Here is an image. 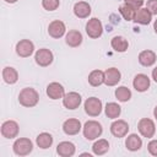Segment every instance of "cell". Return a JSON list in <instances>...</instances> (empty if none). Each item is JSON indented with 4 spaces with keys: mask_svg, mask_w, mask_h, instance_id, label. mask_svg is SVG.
<instances>
[{
    "mask_svg": "<svg viewBox=\"0 0 157 157\" xmlns=\"http://www.w3.org/2000/svg\"><path fill=\"white\" fill-rule=\"evenodd\" d=\"M147 9L152 15H157V0H147Z\"/></svg>",
    "mask_w": 157,
    "mask_h": 157,
    "instance_id": "cell-34",
    "label": "cell"
},
{
    "mask_svg": "<svg viewBox=\"0 0 157 157\" xmlns=\"http://www.w3.org/2000/svg\"><path fill=\"white\" fill-rule=\"evenodd\" d=\"M124 1H125V4L132 6V7L136 9V10L141 9V6L144 5V0H124Z\"/></svg>",
    "mask_w": 157,
    "mask_h": 157,
    "instance_id": "cell-33",
    "label": "cell"
},
{
    "mask_svg": "<svg viewBox=\"0 0 157 157\" xmlns=\"http://www.w3.org/2000/svg\"><path fill=\"white\" fill-rule=\"evenodd\" d=\"M65 31H66V27H65V23L60 20H54L49 23L48 26V33L50 37L58 39V38H61L64 34H65Z\"/></svg>",
    "mask_w": 157,
    "mask_h": 157,
    "instance_id": "cell-8",
    "label": "cell"
},
{
    "mask_svg": "<svg viewBox=\"0 0 157 157\" xmlns=\"http://www.w3.org/2000/svg\"><path fill=\"white\" fill-rule=\"evenodd\" d=\"M121 78V74L117 67H109L104 71V83L107 86H115Z\"/></svg>",
    "mask_w": 157,
    "mask_h": 157,
    "instance_id": "cell-14",
    "label": "cell"
},
{
    "mask_svg": "<svg viewBox=\"0 0 157 157\" xmlns=\"http://www.w3.org/2000/svg\"><path fill=\"white\" fill-rule=\"evenodd\" d=\"M2 78H4V81H5L6 83L13 85V83H16L17 80H18V74H17L16 69H13V67H11V66H6V67H4V70H2Z\"/></svg>",
    "mask_w": 157,
    "mask_h": 157,
    "instance_id": "cell-24",
    "label": "cell"
},
{
    "mask_svg": "<svg viewBox=\"0 0 157 157\" xmlns=\"http://www.w3.org/2000/svg\"><path fill=\"white\" fill-rule=\"evenodd\" d=\"M81 96L77 92H69L63 97V104L67 109H76L81 104Z\"/></svg>",
    "mask_w": 157,
    "mask_h": 157,
    "instance_id": "cell-12",
    "label": "cell"
},
{
    "mask_svg": "<svg viewBox=\"0 0 157 157\" xmlns=\"http://www.w3.org/2000/svg\"><path fill=\"white\" fill-rule=\"evenodd\" d=\"M119 12L124 17V20H126V21H134V17H135V13H136V9H134L132 6H130L128 4H124V5H121L119 7Z\"/></svg>",
    "mask_w": 157,
    "mask_h": 157,
    "instance_id": "cell-29",
    "label": "cell"
},
{
    "mask_svg": "<svg viewBox=\"0 0 157 157\" xmlns=\"http://www.w3.org/2000/svg\"><path fill=\"white\" fill-rule=\"evenodd\" d=\"M109 150V142L104 139H99L98 141H96L92 146V151L94 155L97 156H101V155H104L107 151Z\"/></svg>",
    "mask_w": 157,
    "mask_h": 157,
    "instance_id": "cell-28",
    "label": "cell"
},
{
    "mask_svg": "<svg viewBox=\"0 0 157 157\" xmlns=\"http://www.w3.org/2000/svg\"><path fill=\"white\" fill-rule=\"evenodd\" d=\"M110 45H112V48H113L115 52L124 53V52L128 50L129 43H128V40H126L124 37H121V36H115V37L112 38Z\"/></svg>",
    "mask_w": 157,
    "mask_h": 157,
    "instance_id": "cell-22",
    "label": "cell"
},
{
    "mask_svg": "<svg viewBox=\"0 0 157 157\" xmlns=\"http://www.w3.org/2000/svg\"><path fill=\"white\" fill-rule=\"evenodd\" d=\"M139 63L142 66H152L156 63V53L152 50H142L139 54Z\"/></svg>",
    "mask_w": 157,
    "mask_h": 157,
    "instance_id": "cell-21",
    "label": "cell"
},
{
    "mask_svg": "<svg viewBox=\"0 0 157 157\" xmlns=\"http://www.w3.org/2000/svg\"><path fill=\"white\" fill-rule=\"evenodd\" d=\"M12 148H13L15 155H17V156H27V155H29L32 152L33 144L27 137H20L13 142Z\"/></svg>",
    "mask_w": 157,
    "mask_h": 157,
    "instance_id": "cell-3",
    "label": "cell"
},
{
    "mask_svg": "<svg viewBox=\"0 0 157 157\" xmlns=\"http://www.w3.org/2000/svg\"><path fill=\"white\" fill-rule=\"evenodd\" d=\"M153 28H155V32L157 33V20L155 21V23H153Z\"/></svg>",
    "mask_w": 157,
    "mask_h": 157,
    "instance_id": "cell-37",
    "label": "cell"
},
{
    "mask_svg": "<svg viewBox=\"0 0 157 157\" xmlns=\"http://www.w3.org/2000/svg\"><path fill=\"white\" fill-rule=\"evenodd\" d=\"M81 128H82L81 121L78 119H75V118H70V119L65 120L63 124V130L66 135H76L80 132Z\"/></svg>",
    "mask_w": 157,
    "mask_h": 157,
    "instance_id": "cell-13",
    "label": "cell"
},
{
    "mask_svg": "<svg viewBox=\"0 0 157 157\" xmlns=\"http://www.w3.org/2000/svg\"><path fill=\"white\" fill-rule=\"evenodd\" d=\"M152 20V13L150 12V10L147 7L145 9H139L135 13V17H134V21L136 23H140V25H148Z\"/></svg>",
    "mask_w": 157,
    "mask_h": 157,
    "instance_id": "cell-20",
    "label": "cell"
},
{
    "mask_svg": "<svg viewBox=\"0 0 157 157\" xmlns=\"http://www.w3.org/2000/svg\"><path fill=\"white\" fill-rule=\"evenodd\" d=\"M1 135L6 139H13L18 135V124L15 120H6L1 125Z\"/></svg>",
    "mask_w": 157,
    "mask_h": 157,
    "instance_id": "cell-10",
    "label": "cell"
},
{
    "mask_svg": "<svg viewBox=\"0 0 157 157\" xmlns=\"http://www.w3.org/2000/svg\"><path fill=\"white\" fill-rule=\"evenodd\" d=\"M85 112L90 117H97L102 112V102L97 97H90L85 101Z\"/></svg>",
    "mask_w": 157,
    "mask_h": 157,
    "instance_id": "cell-5",
    "label": "cell"
},
{
    "mask_svg": "<svg viewBox=\"0 0 157 157\" xmlns=\"http://www.w3.org/2000/svg\"><path fill=\"white\" fill-rule=\"evenodd\" d=\"M128 131H129V125L125 120L118 119V120L113 121L110 125V132L115 137H124V136H126Z\"/></svg>",
    "mask_w": 157,
    "mask_h": 157,
    "instance_id": "cell-11",
    "label": "cell"
},
{
    "mask_svg": "<svg viewBox=\"0 0 157 157\" xmlns=\"http://www.w3.org/2000/svg\"><path fill=\"white\" fill-rule=\"evenodd\" d=\"M153 115H155V118L157 119V105H156L155 109H153Z\"/></svg>",
    "mask_w": 157,
    "mask_h": 157,
    "instance_id": "cell-36",
    "label": "cell"
},
{
    "mask_svg": "<svg viewBox=\"0 0 157 157\" xmlns=\"http://www.w3.org/2000/svg\"><path fill=\"white\" fill-rule=\"evenodd\" d=\"M38 101H39L38 92L34 88H31V87L22 88V91L18 94V102L23 107H28V108L34 107L38 103Z\"/></svg>",
    "mask_w": 157,
    "mask_h": 157,
    "instance_id": "cell-1",
    "label": "cell"
},
{
    "mask_svg": "<svg viewBox=\"0 0 157 157\" xmlns=\"http://www.w3.org/2000/svg\"><path fill=\"white\" fill-rule=\"evenodd\" d=\"M34 52V44L29 39H22L16 44V53L21 58L31 56Z\"/></svg>",
    "mask_w": 157,
    "mask_h": 157,
    "instance_id": "cell-9",
    "label": "cell"
},
{
    "mask_svg": "<svg viewBox=\"0 0 157 157\" xmlns=\"http://www.w3.org/2000/svg\"><path fill=\"white\" fill-rule=\"evenodd\" d=\"M74 13L78 18H86L91 15V6L86 1H78L74 5Z\"/></svg>",
    "mask_w": 157,
    "mask_h": 157,
    "instance_id": "cell-18",
    "label": "cell"
},
{
    "mask_svg": "<svg viewBox=\"0 0 157 157\" xmlns=\"http://www.w3.org/2000/svg\"><path fill=\"white\" fill-rule=\"evenodd\" d=\"M132 86H134V88L137 92H145V91H147L148 87H150V78H148V76L145 75V74H137L134 77Z\"/></svg>",
    "mask_w": 157,
    "mask_h": 157,
    "instance_id": "cell-15",
    "label": "cell"
},
{
    "mask_svg": "<svg viewBox=\"0 0 157 157\" xmlns=\"http://www.w3.org/2000/svg\"><path fill=\"white\" fill-rule=\"evenodd\" d=\"M60 1L59 0H42V6L47 11H54L59 7Z\"/></svg>",
    "mask_w": 157,
    "mask_h": 157,
    "instance_id": "cell-31",
    "label": "cell"
},
{
    "mask_svg": "<svg viewBox=\"0 0 157 157\" xmlns=\"http://www.w3.org/2000/svg\"><path fill=\"white\" fill-rule=\"evenodd\" d=\"M125 146L129 151H137L142 146V140L136 134H130L125 140Z\"/></svg>",
    "mask_w": 157,
    "mask_h": 157,
    "instance_id": "cell-23",
    "label": "cell"
},
{
    "mask_svg": "<svg viewBox=\"0 0 157 157\" xmlns=\"http://www.w3.org/2000/svg\"><path fill=\"white\" fill-rule=\"evenodd\" d=\"M88 83L93 87H98L104 83V72L102 70H93L88 75Z\"/></svg>",
    "mask_w": 157,
    "mask_h": 157,
    "instance_id": "cell-25",
    "label": "cell"
},
{
    "mask_svg": "<svg viewBox=\"0 0 157 157\" xmlns=\"http://www.w3.org/2000/svg\"><path fill=\"white\" fill-rule=\"evenodd\" d=\"M47 94L52 99H59L65 96V91L59 82H52L47 87Z\"/></svg>",
    "mask_w": 157,
    "mask_h": 157,
    "instance_id": "cell-17",
    "label": "cell"
},
{
    "mask_svg": "<svg viewBox=\"0 0 157 157\" xmlns=\"http://www.w3.org/2000/svg\"><path fill=\"white\" fill-rule=\"evenodd\" d=\"M104 112H105V115H107L108 118L115 119V118H118V117L120 115V113H121V107H120L118 103H115V102H109V103H107V105H105V108H104Z\"/></svg>",
    "mask_w": 157,
    "mask_h": 157,
    "instance_id": "cell-26",
    "label": "cell"
},
{
    "mask_svg": "<svg viewBox=\"0 0 157 157\" xmlns=\"http://www.w3.org/2000/svg\"><path fill=\"white\" fill-rule=\"evenodd\" d=\"M115 97L120 102H128L131 98V91L125 86H120L115 90Z\"/></svg>",
    "mask_w": 157,
    "mask_h": 157,
    "instance_id": "cell-30",
    "label": "cell"
},
{
    "mask_svg": "<svg viewBox=\"0 0 157 157\" xmlns=\"http://www.w3.org/2000/svg\"><path fill=\"white\" fill-rule=\"evenodd\" d=\"M36 142L38 145V147L45 150V148H49L53 144V136L49 134V132H42L37 136L36 139Z\"/></svg>",
    "mask_w": 157,
    "mask_h": 157,
    "instance_id": "cell-27",
    "label": "cell"
},
{
    "mask_svg": "<svg viewBox=\"0 0 157 157\" xmlns=\"http://www.w3.org/2000/svg\"><path fill=\"white\" fill-rule=\"evenodd\" d=\"M82 34H81V32H78V31H76V29H71V31H69L67 33H66V36H65V42H66V44L69 45V47H72V48H75V47H78L81 43H82Z\"/></svg>",
    "mask_w": 157,
    "mask_h": 157,
    "instance_id": "cell-19",
    "label": "cell"
},
{
    "mask_svg": "<svg viewBox=\"0 0 157 157\" xmlns=\"http://www.w3.org/2000/svg\"><path fill=\"white\" fill-rule=\"evenodd\" d=\"M152 78H153V80L157 82V66H156V67L152 70Z\"/></svg>",
    "mask_w": 157,
    "mask_h": 157,
    "instance_id": "cell-35",
    "label": "cell"
},
{
    "mask_svg": "<svg viewBox=\"0 0 157 157\" xmlns=\"http://www.w3.org/2000/svg\"><path fill=\"white\" fill-rule=\"evenodd\" d=\"M82 131H83V136L87 140H94V139H98L102 135L103 128L98 121L88 120V121L85 123V125L82 128Z\"/></svg>",
    "mask_w": 157,
    "mask_h": 157,
    "instance_id": "cell-2",
    "label": "cell"
},
{
    "mask_svg": "<svg viewBox=\"0 0 157 157\" xmlns=\"http://www.w3.org/2000/svg\"><path fill=\"white\" fill-rule=\"evenodd\" d=\"M86 33L88 34L90 38H93V39L99 38L102 36V33H103L102 22L96 17L88 20V22L86 23Z\"/></svg>",
    "mask_w": 157,
    "mask_h": 157,
    "instance_id": "cell-4",
    "label": "cell"
},
{
    "mask_svg": "<svg viewBox=\"0 0 157 157\" xmlns=\"http://www.w3.org/2000/svg\"><path fill=\"white\" fill-rule=\"evenodd\" d=\"M75 151H76V147L70 141H61L56 146V153L61 157H71L75 155Z\"/></svg>",
    "mask_w": 157,
    "mask_h": 157,
    "instance_id": "cell-16",
    "label": "cell"
},
{
    "mask_svg": "<svg viewBox=\"0 0 157 157\" xmlns=\"http://www.w3.org/2000/svg\"><path fill=\"white\" fill-rule=\"evenodd\" d=\"M147 150L152 156L157 157V140H151L147 145Z\"/></svg>",
    "mask_w": 157,
    "mask_h": 157,
    "instance_id": "cell-32",
    "label": "cell"
},
{
    "mask_svg": "<svg viewBox=\"0 0 157 157\" xmlns=\"http://www.w3.org/2000/svg\"><path fill=\"white\" fill-rule=\"evenodd\" d=\"M137 129L140 131V134L144 136V137H147V139H151L155 132H156V126H155V123L153 120L148 119V118H142L140 119L139 124H137Z\"/></svg>",
    "mask_w": 157,
    "mask_h": 157,
    "instance_id": "cell-6",
    "label": "cell"
},
{
    "mask_svg": "<svg viewBox=\"0 0 157 157\" xmlns=\"http://www.w3.org/2000/svg\"><path fill=\"white\" fill-rule=\"evenodd\" d=\"M6 2H9V4H13V2H16L17 0H5Z\"/></svg>",
    "mask_w": 157,
    "mask_h": 157,
    "instance_id": "cell-38",
    "label": "cell"
},
{
    "mask_svg": "<svg viewBox=\"0 0 157 157\" xmlns=\"http://www.w3.org/2000/svg\"><path fill=\"white\" fill-rule=\"evenodd\" d=\"M53 53L47 49V48H42V49H38L36 52V55H34V60L36 63L39 65V66H48L53 63Z\"/></svg>",
    "mask_w": 157,
    "mask_h": 157,
    "instance_id": "cell-7",
    "label": "cell"
}]
</instances>
